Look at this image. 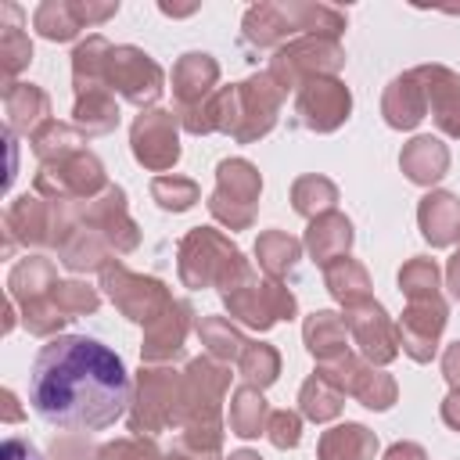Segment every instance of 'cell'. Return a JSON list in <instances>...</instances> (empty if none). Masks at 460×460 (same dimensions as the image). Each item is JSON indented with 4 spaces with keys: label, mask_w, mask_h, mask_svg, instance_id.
Instances as JSON below:
<instances>
[{
    "label": "cell",
    "mask_w": 460,
    "mask_h": 460,
    "mask_svg": "<svg viewBox=\"0 0 460 460\" xmlns=\"http://www.w3.org/2000/svg\"><path fill=\"white\" fill-rule=\"evenodd\" d=\"M7 226H11V234H18L25 244H36V241H43L47 234H43V205L36 201V198H18L14 205H11V212H7Z\"/></svg>",
    "instance_id": "31"
},
{
    "label": "cell",
    "mask_w": 460,
    "mask_h": 460,
    "mask_svg": "<svg viewBox=\"0 0 460 460\" xmlns=\"http://www.w3.org/2000/svg\"><path fill=\"white\" fill-rule=\"evenodd\" d=\"M4 460H40V456H36V449H32L29 442L7 438V442H4Z\"/></svg>",
    "instance_id": "42"
},
{
    "label": "cell",
    "mask_w": 460,
    "mask_h": 460,
    "mask_svg": "<svg viewBox=\"0 0 460 460\" xmlns=\"http://www.w3.org/2000/svg\"><path fill=\"white\" fill-rule=\"evenodd\" d=\"M305 341L316 359L338 363L345 356V320H338L334 313H313L305 323Z\"/></svg>",
    "instance_id": "21"
},
{
    "label": "cell",
    "mask_w": 460,
    "mask_h": 460,
    "mask_svg": "<svg viewBox=\"0 0 460 460\" xmlns=\"http://www.w3.org/2000/svg\"><path fill=\"white\" fill-rule=\"evenodd\" d=\"M449 165L446 147L435 137H417L406 151H402V169L413 183H435Z\"/></svg>",
    "instance_id": "20"
},
{
    "label": "cell",
    "mask_w": 460,
    "mask_h": 460,
    "mask_svg": "<svg viewBox=\"0 0 460 460\" xmlns=\"http://www.w3.org/2000/svg\"><path fill=\"white\" fill-rule=\"evenodd\" d=\"M104 79L111 86H119L137 104L155 101L162 93V72H158V65L144 50H137V47H111L108 75Z\"/></svg>",
    "instance_id": "6"
},
{
    "label": "cell",
    "mask_w": 460,
    "mask_h": 460,
    "mask_svg": "<svg viewBox=\"0 0 460 460\" xmlns=\"http://www.w3.org/2000/svg\"><path fill=\"white\" fill-rule=\"evenodd\" d=\"M133 155L151 165V169H165L180 158L176 147V119L169 111H147L137 119L133 126Z\"/></svg>",
    "instance_id": "9"
},
{
    "label": "cell",
    "mask_w": 460,
    "mask_h": 460,
    "mask_svg": "<svg viewBox=\"0 0 460 460\" xmlns=\"http://www.w3.org/2000/svg\"><path fill=\"white\" fill-rule=\"evenodd\" d=\"M230 460H259V456H255V453H234Z\"/></svg>",
    "instance_id": "47"
},
{
    "label": "cell",
    "mask_w": 460,
    "mask_h": 460,
    "mask_svg": "<svg viewBox=\"0 0 460 460\" xmlns=\"http://www.w3.org/2000/svg\"><path fill=\"white\" fill-rule=\"evenodd\" d=\"M349 241H352V226H349V219L338 216V212H327V216H320V219L309 226V252H313L316 262H323V266H331L338 255H345Z\"/></svg>",
    "instance_id": "19"
},
{
    "label": "cell",
    "mask_w": 460,
    "mask_h": 460,
    "mask_svg": "<svg viewBox=\"0 0 460 460\" xmlns=\"http://www.w3.org/2000/svg\"><path fill=\"white\" fill-rule=\"evenodd\" d=\"M43 288H54L50 284V262L43 259H25L11 270V298L29 305L36 298H43Z\"/></svg>",
    "instance_id": "26"
},
{
    "label": "cell",
    "mask_w": 460,
    "mask_h": 460,
    "mask_svg": "<svg viewBox=\"0 0 460 460\" xmlns=\"http://www.w3.org/2000/svg\"><path fill=\"white\" fill-rule=\"evenodd\" d=\"M270 438H273V446H280V449L298 446V417L288 413V410L273 413V417H270Z\"/></svg>",
    "instance_id": "41"
},
{
    "label": "cell",
    "mask_w": 460,
    "mask_h": 460,
    "mask_svg": "<svg viewBox=\"0 0 460 460\" xmlns=\"http://www.w3.org/2000/svg\"><path fill=\"white\" fill-rule=\"evenodd\" d=\"M420 230L431 244H449L460 234V201L453 194H428L420 205Z\"/></svg>",
    "instance_id": "17"
},
{
    "label": "cell",
    "mask_w": 460,
    "mask_h": 460,
    "mask_svg": "<svg viewBox=\"0 0 460 460\" xmlns=\"http://www.w3.org/2000/svg\"><path fill=\"white\" fill-rule=\"evenodd\" d=\"M216 61L208 54H183L180 65L172 68V86H176V97L183 104H201V97L208 93V86L216 83Z\"/></svg>",
    "instance_id": "18"
},
{
    "label": "cell",
    "mask_w": 460,
    "mask_h": 460,
    "mask_svg": "<svg viewBox=\"0 0 460 460\" xmlns=\"http://www.w3.org/2000/svg\"><path fill=\"white\" fill-rule=\"evenodd\" d=\"M449 288H453V295L460 298V252H456L453 262H449Z\"/></svg>",
    "instance_id": "46"
},
{
    "label": "cell",
    "mask_w": 460,
    "mask_h": 460,
    "mask_svg": "<svg viewBox=\"0 0 460 460\" xmlns=\"http://www.w3.org/2000/svg\"><path fill=\"white\" fill-rule=\"evenodd\" d=\"M442 367H446V377L460 388V341H456V345H449V352H446V363H442Z\"/></svg>",
    "instance_id": "43"
},
{
    "label": "cell",
    "mask_w": 460,
    "mask_h": 460,
    "mask_svg": "<svg viewBox=\"0 0 460 460\" xmlns=\"http://www.w3.org/2000/svg\"><path fill=\"white\" fill-rule=\"evenodd\" d=\"M446 323V309L435 298H420V302H410L402 323H399V341L402 349L413 356V359H431L435 352V341H438V331Z\"/></svg>",
    "instance_id": "11"
},
{
    "label": "cell",
    "mask_w": 460,
    "mask_h": 460,
    "mask_svg": "<svg viewBox=\"0 0 460 460\" xmlns=\"http://www.w3.org/2000/svg\"><path fill=\"white\" fill-rule=\"evenodd\" d=\"M75 122L86 126V133H104L119 122V108L115 101L97 86V90H86L79 93V104H75Z\"/></svg>",
    "instance_id": "28"
},
{
    "label": "cell",
    "mask_w": 460,
    "mask_h": 460,
    "mask_svg": "<svg viewBox=\"0 0 460 460\" xmlns=\"http://www.w3.org/2000/svg\"><path fill=\"white\" fill-rule=\"evenodd\" d=\"M183 262H180V270H183V280L187 284H194V288H201V284H208L212 277H219V284H223V291L230 288V284H237L241 277H244V262H241V255H237V248L234 244H226L219 234H212V230H194L187 241H183Z\"/></svg>",
    "instance_id": "3"
},
{
    "label": "cell",
    "mask_w": 460,
    "mask_h": 460,
    "mask_svg": "<svg viewBox=\"0 0 460 460\" xmlns=\"http://www.w3.org/2000/svg\"><path fill=\"white\" fill-rule=\"evenodd\" d=\"M424 86H420V79L410 72V75H402V79H395L392 86H388V93H385V119H388V126H399V129H410L413 122H420V115H424Z\"/></svg>",
    "instance_id": "16"
},
{
    "label": "cell",
    "mask_w": 460,
    "mask_h": 460,
    "mask_svg": "<svg viewBox=\"0 0 460 460\" xmlns=\"http://www.w3.org/2000/svg\"><path fill=\"white\" fill-rule=\"evenodd\" d=\"M241 374L259 388L270 385L277 377V352L270 345H248L241 352Z\"/></svg>",
    "instance_id": "34"
},
{
    "label": "cell",
    "mask_w": 460,
    "mask_h": 460,
    "mask_svg": "<svg viewBox=\"0 0 460 460\" xmlns=\"http://www.w3.org/2000/svg\"><path fill=\"white\" fill-rule=\"evenodd\" d=\"M385 460H424V453H420V446L399 442V446H392V449H388V456H385Z\"/></svg>",
    "instance_id": "44"
},
{
    "label": "cell",
    "mask_w": 460,
    "mask_h": 460,
    "mask_svg": "<svg viewBox=\"0 0 460 460\" xmlns=\"http://www.w3.org/2000/svg\"><path fill=\"white\" fill-rule=\"evenodd\" d=\"M32 144H36V151H40L43 158H50V155H65L68 144H72V133H68L65 126H58V122H47V126L32 137Z\"/></svg>",
    "instance_id": "40"
},
{
    "label": "cell",
    "mask_w": 460,
    "mask_h": 460,
    "mask_svg": "<svg viewBox=\"0 0 460 460\" xmlns=\"http://www.w3.org/2000/svg\"><path fill=\"white\" fill-rule=\"evenodd\" d=\"M341 61H345V54H341V47H338L331 36H309V40H298V43L284 47V50L273 58L270 79L288 90V86H295L302 75L316 79V75H323V72H334Z\"/></svg>",
    "instance_id": "4"
},
{
    "label": "cell",
    "mask_w": 460,
    "mask_h": 460,
    "mask_svg": "<svg viewBox=\"0 0 460 460\" xmlns=\"http://www.w3.org/2000/svg\"><path fill=\"white\" fill-rule=\"evenodd\" d=\"M327 288H331V295L341 298L345 305H356V302L367 298V288H370V284H367V273H363L359 262L338 259V262L327 266Z\"/></svg>",
    "instance_id": "27"
},
{
    "label": "cell",
    "mask_w": 460,
    "mask_h": 460,
    "mask_svg": "<svg viewBox=\"0 0 460 460\" xmlns=\"http://www.w3.org/2000/svg\"><path fill=\"white\" fill-rule=\"evenodd\" d=\"M72 72H75V90H97V83L108 75V58H111V43L104 36H90L86 43H79V50L72 54Z\"/></svg>",
    "instance_id": "24"
},
{
    "label": "cell",
    "mask_w": 460,
    "mask_h": 460,
    "mask_svg": "<svg viewBox=\"0 0 460 460\" xmlns=\"http://www.w3.org/2000/svg\"><path fill=\"white\" fill-rule=\"evenodd\" d=\"M255 194H259V172L248 162H223L219 165V190L212 194V198H223V201H212V212L223 223H230V226H244L252 216L237 212L234 205H241V208L252 212Z\"/></svg>",
    "instance_id": "8"
},
{
    "label": "cell",
    "mask_w": 460,
    "mask_h": 460,
    "mask_svg": "<svg viewBox=\"0 0 460 460\" xmlns=\"http://www.w3.org/2000/svg\"><path fill=\"white\" fill-rule=\"evenodd\" d=\"M104 288H108L111 302H119V309L129 320H155V309L169 305V298H165L158 280L129 277L126 270H104Z\"/></svg>",
    "instance_id": "10"
},
{
    "label": "cell",
    "mask_w": 460,
    "mask_h": 460,
    "mask_svg": "<svg viewBox=\"0 0 460 460\" xmlns=\"http://www.w3.org/2000/svg\"><path fill=\"white\" fill-rule=\"evenodd\" d=\"M58 169H61V176L40 172V190H58V198L68 194V190H75V194H93V190L101 187V180H104L97 158H93V155H83V151L65 155V158L58 162Z\"/></svg>",
    "instance_id": "15"
},
{
    "label": "cell",
    "mask_w": 460,
    "mask_h": 460,
    "mask_svg": "<svg viewBox=\"0 0 460 460\" xmlns=\"http://www.w3.org/2000/svg\"><path fill=\"white\" fill-rule=\"evenodd\" d=\"M442 417H446L453 428H460V392H453V395L446 399V406H442Z\"/></svg>",
    "instance_id": "45"
},
{
    "label": "cell",
    "mask_w": 460,
    "mask_h": 460,
    "mask_svg": "<svg viewBox=\"0 0 460 460\" xmlns=\"http://www.w3.org/2000/svg\"><path fill=\"white\" fill-rule=\"evenodd\" d=\"M399 284L402 291L410 295V302H420V298H435V288H438V270L431 259H413L402 273H399Z\"/></svg>",
    "instance_id": "33"
},
{
    "label": "cell",
    "mask_w": 460,
    "mask_h": 460,
    "mask_svg": "<svg viewBox=\"0 0 460 460\" xmlns=\"http://www.w3.org/2000/svg\"><path fill=\"white\" fill-rule=\"evenodd\" d=\"M4 104H7V122L18 133H29L43 115H47V93L36 90L32 83H14L4 90Z\"/></svg>",
    "instance_id": "22"
},
{
    "label": "cell",
    "mask_w": 460,
    "mask_h": 460,
    "mask_svg": "<svg viewBox=\"0 0 460 460\" xmlns=\"http://www.w3.org/2000/svg\"><path fill=\"white\" fill-rule=\"evenodd\" d=\"M262 420H266V402L255 388H237L234 402H230V428L234 435L241 438H255L262 431Z\"/></svg>",
    "instance_id": "29"
},
{
    "label": "cell",
    "mask_w": 460,
    "mask_h": 460,
    "mask_svg": "<svg viewBox=\"0 0 460 460\" xmlns=\"http://www.w3.org/2000/svg\"><path fill=\"white\" fill-rule=\"evenodd\" d=\"M32 410L65 431H101L129 402L122 359L93 338H54L32 363Z\"/></svg>",
    "instance_id": "1"
},
{
    "label": "cell",
    "mask_w": 460,
    "mask_h": 460,
    "mask_svg": "<svg viewBox=\"0 0 460 460\" xmlns=\"http://www.w3.org/2000/svg\"><path fill=\"white\" fill-rule=\"evenodd\" d=\"M50 302H54V309H58L65 320H72L75 313H90V309L97 305V295H93L90 288H83V284H54Z\"/></svg>",
    "instance_id": "36"
},
{
    "label": "cell",
    "mask_w": 460,
    "mask_h": 460,
    "mask_svg": "<svg viewBox=\"0 0 460 460\" xmlns=\"http://www.w3.org/2000/svg\"><path fill=\"white\" fill-rule=\"evenodd\" d=\"M341 395H345L341 385L323 370L313 381H305V388H302V410L313 420H327V417H334L341 410Z\"/></svg>",
    "instance_id": "25"
},
{
    "label": "cell",
    "mask_w": 460,
    "mask_h": 460,
    "mask_svg": "<svg viewBox=\"0 0 460 460\" xmlns=\"http://www.w3.org/2000/svg\"><path fill=\"white\" fill-rule=\"evenodd\" d=\"M331 201H334V187H331L327 180H320V176H305V180L295 183V208H298V212L313 216L316 208H327Z\"/></svg>",
    "instance_id": "38"
},
{
    "label": "cell",
    "mask_w": 460,
    "mask_h": 460,
    "mask_svg": "<svg viewBox=\"0 0 460 460\" xmlns=\"http://www.w3.org/2000/svg\"><path fill=\"white\" fill-rule=\"evenodd\" d=\"M377 449L374 435L359 424H341L323 435L320 442V460H367Z\"/></svg>",
    "instance_id": "23"
},
{
    "label": "cell",
    "mask_w": 460,
    "mask_h": 460,
    "mask_svg": "<svg viewBox=\"0 0 460 460\" xmlns=\"http://www.w3.org/2000/svg\"><path fill=\"white\" fill-rule=\"evenodd\" d=\"M151 190H155L162 208H187L198 201V187L190 180H180V176H158Z\"/></svg>",
    "instance_id": "37"
},
{
    "label": "cell",
    "mask_w": 460,
    "mask_h": 460,
    "mask_svg": "<svg viewBox=\"0 0 460 460\" xmlns=\"http://www.w3.org/2000/svg\"><path fill=\"white\" fill-rule=\"evenodd\" d=\"M32 25H36L40 36H47V40H72V36L83 29L79 18H75V7H72V4H58V0L40 4L36 14H32Z\"/></svg>",
    "instance_id": "30"
},
{
    "label": "cell",
    "mask_w": 460,
    "mask_h": 460,
    "mask_svg": "<svg viewBox=\"0 0 460 460\" xmlns=\"http://www.w3.org/2000/svg\"><path fill=\"white\" fill-rule=\"evenodd\" d=\"M259 259H262V266L270 270V273H284V270H291L295 266V259H298V241H291L288 234H266V237H259Z\"/></svg>",
    "instance_id": "32"
},
{
    "label": "cell",
    "mask_w": 460,
    "mask_h": 460,
    "mask_svg": "<svg viewBox=\"0 0 460 460\" xmlns=\"http://www.w3.org/2000/svg\"><path fill=\"white\" fill-rule=\"evenodd\" d=\"M162 370H140V402H137V413H133V431L140 428H158L165 420H172L180 413V406H172V374L158 377Z\"/></svg>",
    "instance_id": "14"
},
{
    "label": "cell",
    "mask_w": 460,
    "mask_h": 460,
    "mask_svg": "<svg viewBox=\"0 0 460 460\" xmlns=\"http://www.w3.org/2000/svg\"><path fill=\"white\" fill-rule=\"evenodd\" d=\"M298 115L309 129H334L349 115V90L331 75L305 79L298 90Z\"/></svg>",
    "instance_id": "7"
},
{
    "label": "cell",
    "mask_w": 460,
    "mask_h": 460,
    "mask_svg": "<svg viewBox=\"0 0 460 460\" xmlns=\"http://www.w3.org/2000/svg\"><path fill=\"white\" fill-rule=\"evenodd\" d=\"M413 75H417L420 86H424V97H428V104H431L435 122H438L446 133L460 137V75H453V72L442 68V65L417 68Z\"/></svg>",
    "instance_id": "13"
},
{
    "label": "cell",
    "mask_w": 460,
    "mask_h": 460,
    "mask_svg": "<svg viewBox=\"0 0 460 460\" xmlns=\"http://www.w3.org/2000/svg\"><path fill=\"white\" fill-rule=\"evenodd\" d=\"M201 341H205L216 356H223V359H234V356L244 352L241 334H237L226 320H205V323H201Z\"/></svg>",
    "instance_id": "35"
},
{
    "label": "cell",
    "mask_w": 460,
    "mask_h": 460,
    "mask_svg": "<svg viewBox=\"0 0 460 460\" xmlns=\"http://www.w3.org/2000/svg\"><path fill=\"white\" fill-rule=\"evenodd\" d=\"M345 323L352 327L356 341L363 345V352H367L370 359L385 363V359L395 356V334H392V323H388V316H385V309H381L377 302L363 298V302L349 305Z\"/></svg>",
    "instance_id": "12"
},
{
    "label": "cell",
    "mask_w": 460,
    "mask_h": 460,
    "mask_svg": "<svg viewBox=\"0 0 460 460\" xmlns=\"http://www.w3.org/2000/svg\"><path fill=\"white\" fill-rule=\"evenodd\" d=\"M226 305L252 327H270L280 316L295 313V298L280 288V284H255L248 273L241 277V284L226 288Z\"/></svg>",
    "instance_id": "5"
},
{
    "label": "cell",
    "mask_w": 460,
    "mask_h": 460,
    "mask_svg": "<svg viewBox=\"0 0 460 460\" xmlns=\"http://www.w3.org/2000/svg\"><path fill=\"white\" fill-rule=\"evenodd\" d=\"M0 54H4V72L14 75L22 65H29L32 58V43L18 25H4V40H0Z\"/></svg>",
    "instance_id": "39"
},
{
    "label": "cell",
    "mask_w": 460,
    "mask_h": 460,
    "mask_svg": "<svg viewBox=\"0 0 460 460\" xmlns=\"http://www.w3.org/2000/svg\"><path fill=\"white\" fill-rule=\"evenodd\" d=\"M298 29H327V32H338L341 29V11L334 7H298V4H262V7H252L248 18H244V36L259 47L280 40L284 32H298Z\"/></svg>",
    "instance_id": "2"
}]
</instances>
